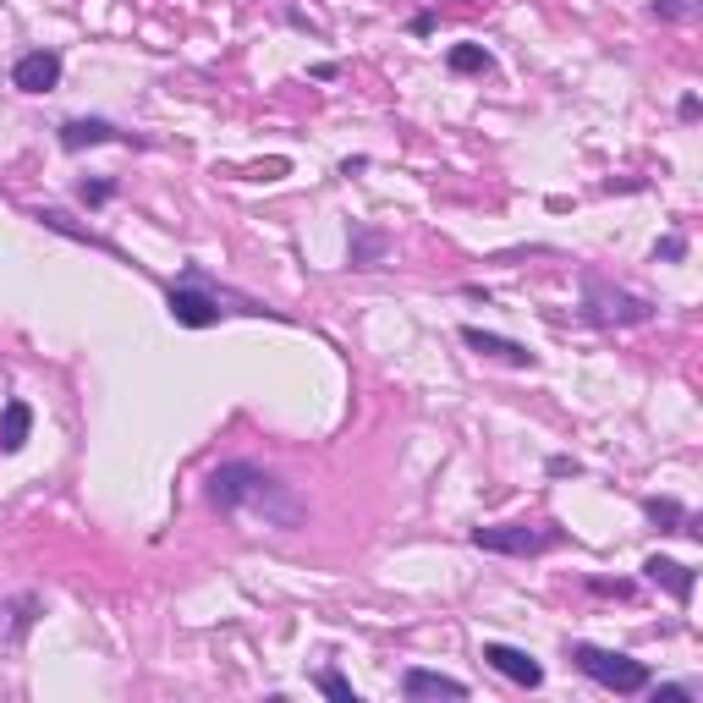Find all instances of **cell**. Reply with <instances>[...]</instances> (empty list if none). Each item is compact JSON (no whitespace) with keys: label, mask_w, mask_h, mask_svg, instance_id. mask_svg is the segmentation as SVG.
<instances>
[{"label":"cell","mask_w":703,"mask_h":703,"mask_svg":"<svg viewBox=\"0 0 703 703\" xmlns=\"http://www.w3.org/2000/svg\"><path fill=\"white\" fill-rule=\"evenodd\" d=\"M209 506L226 512V517H242V523L275 527V533H297L308 523V506L291 484H280L275 473H264L254 462H220L204 484Z\"/></svg>","instance_id":"1"},{"label":"cell","mask_w":703,"mask_h":703,"mask_svg":"<svg viewBox=\"0 0 703 703\" xmlns=\"http://www.w3.org/2000/svg\"><path fill=\"white\" fill-rule=\"evenodd\" d=\"M308 78H314V83H336V78H341V67H336V61H319Z\"/></svg>","instance_id":"24"},{"label":"cell","mask_w":703,"mask_h":703,"mask_svg":"<svg viewBox=\"0 0 703 703\" xmlns=\"http://www.w3.org/2000/svg\"><path fill=\"white\" fill-rule=\"evenodd\" d=\"M33 220H39V226H44V231H61V237H72V242H88V248H99V254H116V248H110V242H105V237H93V231H88V226H78V220H72V215H67V209H39V215H33Z\"/></svg>","instance_id":"15"},{"label":"cell","mask_w":703,"mask_h":703,"mask_svg":"<svg viewBox=\"0 0 703 703\" xmlns=\"http://www.w3.org/2000/svg\"><path fill=\"white\" fill-rule=\"evenodd\" d=\"M445 67L462 72V78H478V72L495 67V56H489L484 44H450V50H445Z\"/></svg>","instance_id":"17"},{"label":"cell","mask_w":703,"mask_h":703,"mask_svg":"<svg viewBox=\"0 0 703 703\" xmlns=\"http://www.w3.org/2000/svg\"><path fill=\"white\" fill-rule=\"evenodd\" d=\"M385 259H390V237H385L379 226H352V237H347L352 269H379Z\"/></svg>","instance_id":"12"},{"label":"cell","mask_w":703,"mask_h":703,"mask_svg":"<svg viewBox=\"0 0 703 703\" xmlns=\"http://www.w3.org/2000/svg\"><path fill=\"white\" fill-rule=\"evenodd\" d=\"M28 435H33V407H28V402H6V407H0V450L17 456V450L28 445Z\"/></svg>","instance_id":"14"},{"label":"cell","mask_w":703,"mask_h":703,"mask_svg":"<svg viewBox=\"0 0 703 703\" xmlns=\"http://www.w3.org/2000/svg\"><path fill=\"white\" fill-rule=\"evenodd\" d=\"M682 254H687V237H665V242L654 248V259H665V264H676Z\"/></svg>","instance_id":"23"},{"label":"cell","mask_w":703,"mask_h":703,"mask_svg":"<svg viewBox=\"0 0 703 703\" xmlns=\"http://www.w3.org/2000/svg\"><path fill=\"white\" fill-rule=\"evenodd\" d=\"M643 512H648V523L660 527V533H699L693 517H687V506H682V501H671V495H665V501H648Z\"/></svg>","instance_id":"16"},{"label":"cell","mask_w":703,"mask_h":703,"mask_svg":"<svg viewBox=\"0 0 703 703\" xmlns=\"http://www.w3.org/2000/svg\"><path fill=\"white\" fill-rule=\"evenodd\" d=\"M648 11H654V22H693L703 11V0H654Z\"/></svg>","instance_id":"18"},{"label":"cell","mask_w":703,"mask_h":703,"mask_svg":"<svg viewBox=\"0 0 703 703\" xmlns=\"http://www.w3.org/2000/svg\"><path fill=\"white\" fill-rule=\"evenodd\" d=\"M676 116H682V121H699V116H703V105H699V99H693V93H687V99H682V110H676Z\"/></svg>","instance_id":"26"},{"label":"cell","mask_w":703,"mask_h":703,"mask_svg":"<svg viewBox=\"0 0 703 703\" xmlns=\"http://www.w3.org/2000/svg\"><path fill=\"white\" fill-rule=\"evenodd\" d=\"M116 198V176H93V181H78V204L88 209H99V204H110Z\"/></svg>","instance_id":"19"},{"label":"cell","mask_w":703,"mask_h":703,"mask_svg":"<svg viewBox=\"0 0 703 703\" xmlns=\"http://www.w3.org/2000/svg\"><path fill=\"white\" fill-rule=\"evenodd\" d=\"M61 56L56 50H28V56H17V67H11V88H22V93H50V88H61Z\"/></svg>","instance_id":"8"},{"label":"cell","mask_w":703,"mask_h":703,"mask_svg":"<svg viewBox=\"0 0 703 703\" xmlns=\"http://www.w3.org/2000/svg\"><path fill=\"white\" fill-rule=\"evenodd\" d=\"M166 314H171L181 330H209V325H220V319H231V314H248V319H280L275 308H264L259 297H242V291L220 286V280H215L209 269H198V264H187V269L171 280V291H166Z\"/></svg>","instance_id":"2"},{"label":"cell","mask_w":703,"mask_h":703,"mask_svg":"<svg viewBox=\"0 0 703 703\" xmlns=\"http://www.w3.org/2000/svg\"><path fill=\"white\" fill-rule=\"evenodd\" d=\"M577 319L594 325V330H626V325H648L654 319V303L605 280L600 269H583V303H577Z\"/></svg>","instance_id":"3"},{"label":"cell","mask_w":703,"mask_h":703,"mask_svg":"<svg viewBox=\"0 0 703 703\" xmlns=\"http://www.w3.org/2000/svg\"><path fill=\"white\" fill-rule=\"evenodd\" d=\"M99 143H132V149H143V138L121 132L105 116H72V121H61V149L67 155H83V149H99Z\"/></svg>","instance_id":"6"},{"label":"cell","mask_w":703,"mask_h":703,"mask_svg":"<svg viewBox=\"0 0 703 703\" xmlns=\"http://www.w3.org/2000/svg\"><path fill=\"white\" fill-rule=\"evenodd\" d=\"M489 671H501L506 682H517V687H544V665L527 654V648H517V643H484V654H478Z\"/></svg>","instance_id":"7"},{"label":"cell","mask_w":703,"mask_h":703,"mask_svg":"<svg viewBox=\"0 0 703 703\" xmlns=\"http://www.w3.org/2000/svg\"><path fill=\"white\" fill-rule=\"evenodd\" d=\"M643 577H648L654 588H671V600H676V605H687V600H693V588H699V572H693V566H682V561H671V555H648V561H643Z\"/></svg>","instance_id":"10"},{"label":"cell","mask_w":703,"mask_h":703,"mask_svg":"<svg viewBox=\"0 0 703 703\" xmlns=\"http://www.w3.org/2000/svg\"><path fill=\"white\" fill-rule=\"evenodd\" d=\"M566 660H572L588 682H600L605 693H621V699L648 693V665L632 660V654H615V648H600V643H566Z\"/></svg>","instance_id":"4"},{"label":"cell","mask_w":703,"mask_h":703,"mask_svg":"<svg viewBox=\"0 0 703 703\" xmlns=\"http://www.w3.org/2000/svg\"><path fill=\"white\" fill-rule=\"evenodd\" d=\"M39 611H44L39 594H17V600H6V605H0V643H6V648H22L28 632H33V621H39Z\"/></svg>","instance_id":"11"},{"label":"cell","mask_w":703,"mask_h":703,"mask_svg":"<svg viewBox=\"0 0 703 703\" xmlns=\"http://www.w3.org/2000/svg\"><path fill=\"white\" fill-rule=\"evenodd\" d=\"M693 699H699L693 682H665V687H654V703H693Z\"/></svg>","instance_id":"21"},{"label":"cell","mask_w":703,"mask_h":703,"mask_svg":"<svg viewBox=\"0 0 703 703\" xmlns=\"http://www.w3.org/2000/svg\"><path fill=\"white\" fill-rule=\"evenodd\" d=\"M402 699H467V682L456 676H439V671H407L402 676Z\"/></svg>","instance_id":"13"},{"label":"cell","mask_w":703,"mask_h":703,"mask_svg":"<svg viewBox=\"0 0 703 703\" xmlns=\"http://www.w3.org/2000/svg\"><path fill=\"white\" fill-rule=\"evenodd\" d=\"M549 473H555V478H577V473H583V467H577V462H572V456H555V462H549Z\"/></svg>","instance_id":"25"},{"label":"cell","mask_w":703,"mask_h":703,"mask_svg":"<svg viewBox=\"0 0 703 703\" xmlns=\"http://www.w3.org/2000/svg\"><path fill=\"white\" fill-rule=\"evenodd\" d=\"M473 544L489 549V555H544L561 544V527H527V523H501V527H473Z\"/></svg>","instance_id":"5"},{"label":"cell","mask_w":703,"mask_h":703,"mask_svg":"<svg viewBox=\"0 0 703 703\" xmlns=\"http://www.w3.org/2000/svg\"><path fill=\"white\" fill-rule=\"evenodd\" d=\"M314 687H319L325 699H336V703H357V693H352V682L341 676V671H319V676H314Z\"/></svg>","instance_id":"20"},{"label":"cell","mask_w":703,"mask_h":703,"mask_svg":"<svg viewBox=\"0 0 703 703\" xmlns=\"http://www.w3.org/2000/svg\"><path fill=\"white\" fill-rule=\"evenodd\" d=\"M462 347H473L489 363H506V368H538V352H527L523 341H506V336H489L478 325H462Z\"/></svg>","instance_id":"9"},{"label":"cell","mask_w":703,"mask_h":703,"mask_svg":"<svg viewBox=\"0 0 703 703\" xmlns=\"http://www.w3.org/2000/svg\"><path fill=\"white\" fill-rule=\"evenodd\" d=\"M413 33H435V11H418L413 17Z\"/></svg>","instance_id":"27"},{"label":"cell","mask_w":703,"mask_h":703,"mask_svg":"<svg viewBox=\"0 0 703 703\" xmlns=\"http://www.w3.org/2000/svg\"><path fill=\"white\" fill-rule=\"evenodd\" d=\"M583 588L588 594H605V600H626L632 594V583H605V577H583Z\"/></svg>","instance_id":"22"}]
</instances>
